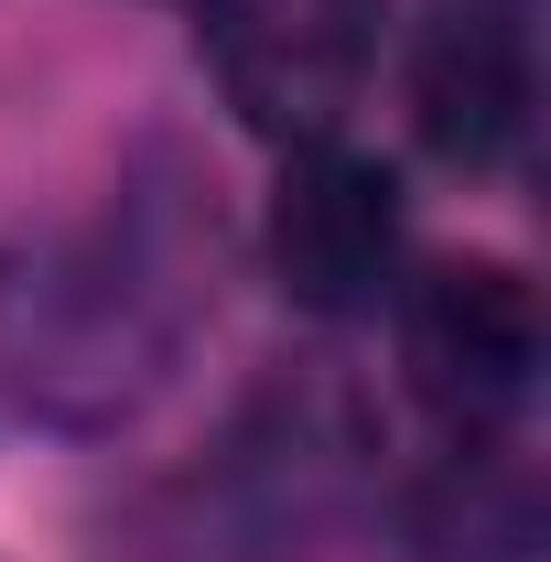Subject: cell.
Returning a JSON list of instances; mask_svg holds the SVG:
<instances>
[{"mask_svg":"<svg viewBox=\"0 0 551 562\" xmlns=\"http://www.w3.org/2000/svg\"><path fill=\"white\" fill-rule=\"evenodd\" d=\"M195 44L216 98L260 140L303 151V140H336L357 87L379 76L390 0H195Z\"/></svg>","mask_w":551,"mask_h":562,"instance_id":"3","label":"cell"},{"mask_svg":"<svg viewBox=\"0 0 551 562\" xmlns=\"http://www.w3.org/2000/svg\"><path fill=\"white\" fill-rule=\"evenodd\" d=\"M227 216L184 140H140L98 206L0 249V401L44 432H131L216 325Z\"/></svg>","mask_w":551,"mask_h":562,"instance_id":"1","label":"cell"},{"mask_svg":"<svg viewBox=\"0 0 551 562\" xmlns=\"http://www.w3.org/2000/svg\"><path fill=\"white\" fill-rule=\"evenodd\" d=\"M401 562H551L541 465L508 432H454V454L401 508Z\"/></svg>","mask_w":551,"mask_h":562,"instance_id":"7","label":"cell"},{"mask_svg":"<svg viewBox=\"0 0 551 562\" xmlns=\"http://www.w3.org/2000/svg\"><path fill=\"white\" fill-rule=\"evenodd\" d=\"M271 281L292 314L314 325H357L401 292V173L346 151V140H303L281 151V184H271Z\"/></svg>","mask_w":551,"mask_h":562,"instance_id":"4","label":"cell"},{"mask_svg":"<svg viewBox=\"0 0 551 562\" xmlns=\"http://www.w3.org/2000/svg\"><path fill=\"white\" fill-rule=\"evenodd\" d=\"M368 487V422L336 379H271L195 476V562H292Z\"/></svg>","mask_w":551,"mask_h":562,"instance_id":"2","label":"cell"},{"mask_svg":"<svg viewBox=\"0 0 551 562\" xmlns=\"http://www.w3.org/2000/svg\"><path fill=\"white\" fill-rule=\"evenodd\" d=\"M412 131L454 173H497L530 140V0H443L412 33Z\"/></svg>","mask_w":551,"mask_h":562,"instance_id":"6","label":"cell"},{"mask_svg":"<svg viewBox=\"0 0 551 562\" xmlns=\"http://www.w3.org/2000/svg\"><path fill=\"white\" fill-rule=\"evenodd\" d=\"M541 292L508 260H432L401 281V368L454 432H508V412L541 390Z\"/></svg>","mask_w":551,"mask_h":562,"instance_id":"5","label":"cell"}]
</instances>
